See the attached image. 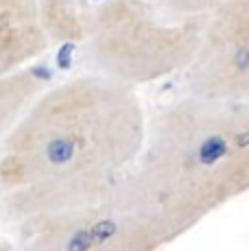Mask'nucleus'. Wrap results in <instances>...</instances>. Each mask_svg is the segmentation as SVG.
Segmentation results:
<instances>
[{"mask_svg":"<svg viewBox=\"0 0 249 251\" xmlns=\"http://www.w3.org/2000/svg\"><path fill=\"white\" fill-rule=\"evenodd\" d=\"M149 116L140 94L81 72L49 85L0 140V219L94 203L114 190L142 151Z\"/></svg>","mask_w":249,"mask_h":251,"instance_id":"1","label":"nucleus"},{"mask_svg":"<svg viewBox=\"0 0 249 251\" xmlns=\"http://www.w3.org/2000/svg\"><path fill=\"white\" fill-rule=\"evenodd\" d=\"M116 195L162 249L249 192V100L184 96L149 116L142 151Z\"/></svg>","mask_w":249,"mask_h":251,"instance_id":"2","label":"nucleus"},{"mask_svg":"<svg viewBox=\"0 0 249 251\" xmlns=\"http://www.w3.org/2000/svg\"><path fill=\"white\" fill-rule=\"evenodd\" d=\"M205 18H179L147 0H94L81 42L85 72L136 90L184 75Z\"/></svg>","mask_w":249,"mask_h":251,"instance_id":"3","label":"nucleus"},{"mask_svg":"<svg viewBox=\"0 0 249 251\" xmlns=\"http://www.w3.org/2000/svg\"><path fill=\"white\" fill-rule=\"evenodd\" d=\"M16 251H160L155 234L116 190L94 203L35 216L13 227Z\"/></svg>","mask_w":249,"mask_h":251,"instance_id":"4","label":"nucleus"},{"mask_svg":"<svg viewBox=\"0 0 249 251\" xmlns=\"http://www.w3.org/2000/svg\"><path fill=\"white\" fill-rule=\"evenodd\" d=\"M184 90L195 99L249 100V0H232L203 20Z\"/></svg>","mask_w":249,"mask_h":251,"instance_id":"5","label":"nucleus"},{"mask_svg":"<svg viewBox=\"0 0 249 251\" xmlns=\"http://www.w3.org/2000/svg\"><path fill=\"white\" fill-rule=\"evenodd\" d=\"M94 0H37L40 22L49 44L81 46Z\"/></svg>","mask_w":249,"mask_h":251,"instance_id":"6","label":"nucleus"},{"mask_svg":"<svg viewBox=\"0 0 249 251\" xmlns=\"http://www.w3.org/2000/svg\"><path fill=\"white\" fill-rule=\"evenodd\" d=\"M49 79L37 66H28L7 76H0V140L25 116L33 100L49 88Z\"/></svg>","mask_w":249,"mask_h":251,"instance_id":"7","label":"nucleus"},{"mask_svg":"<svg viewBox=\"0 0 249 251\" xmlns=\"http://www.w3.org/2000/svg\"><path fill=\"white\" fill-rule=\"evenodd\" d=\"M147 2L179 18H208L210 13L225 7L232 0H147Z\"/></svg>","mask_w":249,"mask_h":251,"instance_id":"8","label":"nucleus"},{"mask_svg":"<svg viewBox=\"0 0 249 251\" xmlns=\"http://www.w3.org/2000/svg\"><path fill=\"white\" fill-rule=\"evenodd\" d=\"M0 251H16V245H13V240L0 238Z\"/></svg>","mask_w":249,"mask_h":251,"instance_id":"9","label":"nucleus"},{"mask_svg":"<svg viewBox=\"0 0 249 251\" xmlns=\"http://www.w3.org/2000/svg\"><path fill=\"white\" fill-rule=\"evenodd\" d=\"M0 225H2V219H0Z\"/></svg>","mask_w":249,"mask_h":251,"instance_id":"10","label":"nucleus"}]
</instances>
